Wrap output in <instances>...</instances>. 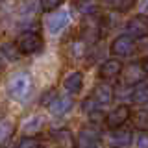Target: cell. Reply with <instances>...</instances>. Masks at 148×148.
<instances>
[{
	"instance_id": "cell-28",
	"label": "cell",
	"mask_w": 148,
	"mask_h": 148,
	"mask_svg": "<svg viewBox=\"0 0 148 148\" xmlns=\"http://www.w3.org/2000/svg\"><path fill=\"white\" fill-rule=\"evenodd\" d=\"M143 67H145V71H146V74H148V58L143 61Z\"/></svg>"
},
{
	"instance_id": "cell-24",
	"label": "cell",
	"mask_w": 148,
	"mask_h": 148,
	"mask_svg": "<svg viewBox=\"0 0 148 148\" xmlns=\"http://www.w3.org/2000/svg\"><path fill=\"white\" fill-rule=\"evenodd\" d=\"M89 117H91V122H106V117H108V115H104L102 111L96 109V111H92Z\"/></svg>"
},
{
	"instance_id": "cell-6",
	"label": "cell",
	"mask_w": 148,
	"mask_h": 148,
	"mask_svg": "<svg viewBox=\"0 0 148 148\" xmlns=\"http://www.w3.org/2000/svg\"><path fill=\"white\" fill-rule=\"evenodd\" d=\"M130 115H132V111H130L128 106L120 104L117 106L111 113H108V117H106V124L111 128V130H117V128H122L124 122H128Z\"/></svg>"
},
{
	"instance_id": "cell-18",
	"label": "cell",
	"mask_w": 148,
	"mask_h": 148,
	"mask_svg": "<svg viewBox=\"0 0 148 148\" xmlns=\"http://www.w3.org/2000/svg\"><path fill=\"white\" fill-rule=\"evenodd\" d=\"M133 124H135V128L141 130V132H148V111L146 109L137 111L135 117H133Z\"/></svg>"
},
{
	"instance_id": "cell-9",
	"label": "cell",
	"mask_w": 148,
	"mask_h": 148,
	"mask_svg": "<svg viewBox=\"0 0 148 148\" xmlns=\"http://www.w3.org/2000/svg\"><path fill=\"white\" fill-rule=\"evenodd\" d=\"M109 143L113 145L115 148H126L132 145V132H128V130H124V128H117V130H111L109 132Z\"/></svg>"
},
{
	"instance_id": "cell-22",
	"label": "cell",
	"mask_w": 148,
	"mask_h": 148,
	"mask_svg": "<svg viewBox=\"0 0 148 148\" xmlns=\"http://www.w3.org/2000/svg\"><path fill=\"white\" fill-rule=\"evenodd\" d=\"M96 106H100L98 102H96L92 96H89V98H85L83 100V109L85 111H89V113H92V111H96Z\"/></svg>"
},
{
	"instance_id": "cell-20",
	"label": "cell",
	"mask_w": 148,
	"mask_h": 148,
	"mask_svg": "<svg viewBox=\"0 0 148 148\" xmlns=\"http://www.w3.org/2000/svg\"><path fill=\"white\" fill-rule=\"evenodd\" d=\"M17 148H43V145H41L35 137H22L21 141H18Z\"/></svg>"
},
{
	"instance_id": "cell-10",
	"label": "cell",
	"mask_w": 148,
	"mask_h": 148,
	"mask_svg": "<svg viewBox=\"0 0 148 148\" xmlns=\"http://www.w3.org/2000/svg\"><path fill=\"white\" fill-rule=\"evenodd\" d=\"M63 87H65V91H67L69 95H78V92L82 91V87H83V74L80 71L71 72L67 78H65Z\"/></svg>"
},
{
	"instance_id": "cell-3",
	"label": "cell",
	"mask_w": 148,
	"mask_h": 148,
	"mask_svg": "<svg viewBox=\"0 0 148 148\" xmlns=\"http://www.w3.org/2000/svg\"><path fill=\"white\" fill-rule=\"evenodd\" d=\"M111 54L117 56V58H128L135 52V39L130 35H119L117 39L111 43L109 46Z\"/></svg>"
},
{
	"instance_id": "cell-19",
	"label": "cell",
	"mask_w": 148,
	"mask_h": 148,
	"mask_svg": "<svg viewBox=\"0 0 148 148\" xmlns=\"http://www.w3.org/2000/svg\"><path fill=\"white\" fill-rule=\"evenodd\" d=\"M15 132V124L11 120H0V143L8 141Z\"/></svg>"
},
{
	"instance_id": "cell-15",
	"label": "cell",
	"mask_w": 148,
	"mask_h": 148,
	"mask_svg": "<svg viewBox=\"0 0 148 148\" xmlns=\"http://www.w3.org/2000/svg\"><path fill=\"white\" fill-rule=\"evenodd\" d=\"M132 100L135 102V104H139V106L148 104V83L146 82L139 83V85H135L132 89Z\"/></svg>"
},
{
	"instance_id": "cell-2",
	"label": "cell",
	"mask_w": 148,
	"mask_h": 148,
	"mask_svg": "<svg viewBox=\"0 0 148 148\" xmlns=\"http://www.w3.org/2000/svg\"><path fill=\"white\" fill-rule=\"evenodd\" d=\"M17 48L21 54H35L41 50L43 46V39H41L39 34H34V32H26L17 39Z\"/></svg>"
},
{
	"instance_id": "cell-1",
	"label": "cell",
	"mask_w": 148,
	"mask_h": 148,
	"mask_svg": "<svg viewBox=\"0 0 148 148\" xmlns=\"http://www.w3.org/2000/svg\"><path fill=\"white\" fill-rule=\"evenodd\" d=\"M30 89H32V80L26 72L15 74L8 83V92H9V96L15 98V100H21V98H24V96H28Z\"/></svg>"
},
{
	"instance_id": "cell-5",
	"label": "cell",
	"mask_w": 148,
	"mask_h": 148,
	"mask_svg": "<svg viewBox=\"0 0 148 148\" xmlns=\"http://www.w3.org/2000/svg\"><path fill=\"white\" fill-rule=\"evenodd\" d=\"M69 22H71V15H69V11L52 13V15L46 17V30H48V34L58 35L59 32H63L65 28L69 26Z\"/></svg>"
},
{
	"instance_id": "cell-29",
	"label": "cell",
	"mask_w": 148,
	"mask_h": 148,
	"mask_svg": "<svg viewBox=\"0 0 148 148\" xmlns=\"http://www.w3.org/2000/svg\"><path fill=\"white\" fill-rule=\"evenodd\" d=\"M92 148H98V146H92Z\"/></svg>"
},
{
	"instance_id": "cell-12",
	"label": "cell",
	"mask_w": 148,
	"mask_h": 148,
	"mask_svg": "<svg viewBox=\"0 0 148 148\" xmlns=\"http://www.w3.org/2000/svg\"><path fill=\"white\" fill-rule=\"evenodd\" d=\"M113 87L108 85V83H98V85L95 87V91H92V98L98 102L100 106H106V104H111V100H113Z\"/></svg>"
},
{
	"instance_id": "cell-8",
	"label": "cell",
	"mask_w": 148,
	"mask_h": 148,
	"mask_svg": "<svg viewBox=\"0 0 148 148\" xmlns=\"http://www.w3.org/2000/svg\"><path fill=\"white\" fill-rule=\"evenodd\" d=\"M52 139L58 145V148H76V139H74L72 132L67 128H59V130H52Z\"/></svg>"
},
{
	"instance_id": "cell-4",
	"label": "cell",
	"mask_w": 148,
	"mask_h": 148,
	"mask_svg": "<svg viewBox=\"0 0 148 148\" xmlns=\"http://www.w3.org/2000/svg\"><path fill=\"white\" fill-rule=\"evenodd\" d=\"M146 78V71L143 67V63H130L122 69V80L126 85H139Z\"/></svg>"
},
{
	"instance_id": "cell-26",
	"label": "cell",
	"mask_w": 148,
	"mask_h": 148,
	"mask_svg": "<svg viewBox=\"0 0 148 148\" xmlns=\"http://www.w3.org/2000/svg\"><path fill=\"white\" fill-rule=\"evenodd\" d=\"M106 4H108V6H111V8H122V0H104Z\"/></svg>"
},
{
	"instance_id": "cell-11",
	"label": "cell",
	"mask_w": 148,
	"mask_h": 148,
	"mask_svg": "<svg viewBox=\"0 0 148 148\" xmlns=\"http://www.w3.org/2000/svg\"><path fill=\"white\" fill-rule=\"evenodd\" d=\"M100 78L104 80H109V78H115L122 72V63L119 59H106L104 63L100 65Z\"/></svg>"
},
{
	"instance_id": "cell-14",
	"label": "cell",
	"mask_w": 148,
	"mask_h": 148,
	"mask_svg": "<svg viewBox=\"0 0 148 148\" xmlns=\"http://www.w3.org/2000/svg\"><path fill=\"white\" fill-rule=\"evenodd\" d=\"M78 143H80L83 148H92V146H96V143H98V133H96L95 130L83 128L80 132V135H78Z\"/></svg>"
},
{
	"instance_id": "cell-21",
	"label": "cell",
	"mask_w": 148,
	"mask_h": 148,
	"mask_svg": "<svg viewBox=\"0 0 148 148\" xmlns=\"http://www.w3.org/2000/svg\"><path fill=\"white\" fill-rule=\"evenodd\" d=\"M61 4H63V0H41V8H43V11H46V13L56 11Z\"/></svg>"
},
{
	"instance_id": "cell-23",
	"label": "cell",
	"mask_w": 148,
	"mask_h": 148,
	"mask_svg": "<svg viewBox=\"0 0 148 148\" xmlns=\"http://www.w3.org/2000/svg\"><path fill=\"white\" fill-rule=\"evenodd\" d=\"M56 98H58V96H56L54 91H46L45 95H43V98H41V104H43V106H48V108H50V104H52Z\"/></svg>"
},
{
	"instance_id": "cell-17",
	"label": "cell",
	"mask_w": 148,
	"mask_h": 148,
	"mask_svg": "<svg viewBox=\"0 0 148 148\" xmlns=\"http://www.w3.org/2000/svg\"><path fill=\"white\" fill-rule=\"evenodd\" d=\"M0 54H2L4 59H8V61H17L18 56H21L15 43H2L0 45Z\"/></svg>"
},
{
	"instance_id": "cell-7",
	"label": "cell",
	"mask_w": 148,
	"mask_h": 148,
	"mask_svg": "<svg viewBox=\"0 0 148 148\" xmlns=\"http://www.w3.org/2000/svg\"><path fill=\"white\" fill-rule=\"evenodd\" d=\"M126 32L130 37L133 39H141V37H146L148 35V18L139 15V17H133L126 22Z\"/></svg>"
},
{
	"instance_id": "cell-27",
	"label": "cell",
	"mask_w": 148,
	"mask_h": 148,
	"mask_svg": "<svg viewBox=\"0 0 148 148\" xmlns=\"http://www.w3.org/2000/svg\"><path fill=\"white\" fill-rule=\"evenodd\" d=\"M139 146H141V148H146V146H148V139H141V143H139Z\"/></svg>"
},
{
	"instance_id": "cell-25",
	"label": "cell",
	"mask_w": 148,
	"mask_h": 148,
	"mask_svg": "<svg viewBox=\"0 0 148 148\" xmlns=\"http://www.w3.org/2000/svg\"><path fill=\"white\" fill-rule=\"evenodd\" d=\"M139 13L141 15H148V0H141L139 2Z\"/></svg>"
},
{
	"instance_id": "cell-16",
	"label": "cell",
	"mask_w": 148,
	"mask_h": 148,
	"mask_svg": "<svg viewBox=\"0 0 148 148\" xmlns=\"http://www.w3.org/2000/svg\"><path fill=\"white\" fill-rule=\"evenodd\" d=\"M43 126H45V119L41 117V115H35V117H30V119L24 122L22 132H24L26 135H32V133H37Z\"/></svg>"
},
{
	"instance_id": "cell-30",
	"label": "cell",
	"mask_w": 148,
	"mask_h": 148,
	"mask_svg": "<svg viewBox=\"0 0 148 148\" xmlns=\"http://www.w3.org/2000/svg\"><path fill=\"white\" fill-rule=\"evenodd\" d=\"M0 2H2V0H0Z\"/></svg>"
},
{
	"instance_id": "cell-13",
	"label": "cell",
	"mask_w": 148,
	"mask_h": 148,
	"mask_svg": "<svg viewBox=\"0 0 148 148\" xmlns=\"http://www.w3.org/2000/svg\"><path fill=\"white\" fill-rule=\"evenodd\" d=\"M72 106H74V102H72L71 96H58V98L50 104V111H52L54 115H58V117H61V115L69 113V111L72 109Z\"/></svg>"
}]
</instances>
